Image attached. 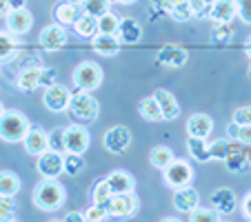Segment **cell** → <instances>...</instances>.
Segmentation results:
<instances>
[{
  "label": "cell",
  "mask_w": 251,
  "mask_h": 222,
  "mask_svg": "<svg viewBox=\"0 0 251 222\" xmlns=\"http://www.w3.org/2000/svg\"><path fill=\"white\" fill-rule=\"evenodd\" d=\"M82 11L96 16V18H100L102 14L111 11V2L109 0H85V2H82Z\"/></svg>",
  "instance_id": "39"
},
{
  "label": "cell",
  "mask_w": 251,
  "mask_h": 222,
  "mask_svg": "<svg viewBox=\"0 0 251 222\" xmlns=\"http://www.w3.org/2000/svg\"><path fill=\"white\" fill-rule=\"evenodd\" d=\"M227 138L240 142V145H251V124H238L231 120L227 124Z\"/></svg>",
  "instance_id": "32"
},
{
  "label": "cell",
  "mask_w": 251,
  "mask_h": 222,
  "mask_svg": "<svg viewBox=\"0 0 251 222\" xmlns=\"http://www.w3.org/2000/svg\"><path fill=\"white\" fill-rule=\"evenodd\" d=\"M74 31H76L80 38H89L91 40L96 33H98V18L82 11V14L78 16V20L74 23Z\"/></svg>",
  "instance_id": "28"
},
{
  "label": "cell",
  "mask_w": 251,
  "mask_h": 222,
  "mask_svg": "<svg viewBox=\"0 0 251 222\" xmlns=\"http://www.w3.org/2000/svg\"><path fill=\"white\" fill-rule=\"evenodd\" d=\"M118 25L120 18L114 11H107L98 18V33H118Z\"/></svg>",
  "instance_id": "38"
},
{
  "label": "cell",
  "mask_w": 251,
  "mask_h": 222,
  "mask_svg": "<svg viewBox=\"0 0 251 222\" xmlns=\"http://www.w3.org/2000/svg\"><path fill=\"white\" fill-rule=\"evenodd\" d=\"M31 200L40 211H56V209H60L65 204L67 189L58 182V178H43L33 187Z\"/></svg>",
  "instance_id": "1"
},
{
  "label": "cell",
  "mask_w": 251,
  "mask_h": 222,
  "mask_svg": "<svg viewBox=\"0 0 251 222\" xmlns=\"http://www.w3.org/2000/svg\"><path fill=\"white\" fill-rule=\"evenodd\" d=\"M245 53H247V58L251 60V36L245 40Z\"/></svg>",
  "instance_id": "51"
},
{
  "label": "cell",
  "mask_w": 251,
  "mask_h": 222,
  "mask_svg": "<svg viewBox=\"0 0 251 222\" xmlns=\"http://www.w3.org/2000/svg\"><path fill=\"white\" fill-rule=\"evenodd\" d=\"M213 2H216V0H189V5H191V9H194L196 18H204V16H209V9H211Z\"/></svg>",
  "instance_id": "43"
},
{
  "label": "cell",
  "mask_w": 251,
  "mask_h": 222,
  "mask_svg": "<svg viewBox=\"0 0 251 222\" xmlns=\"http://www.w3.org/2000/svg\"><path fill=\"white\" fill-rule=\"evenodd\" d=\"M5 111H7V109H5V104H2V100H0V116L5 114Z\"/></svg>",
  "instance_id": "54"
},
{
  "label": "cell",
  "mask_w": 251,
  "mask_h": 222,
  "mask_svg": "<svg viewBox=\"0 0 251 222\" xmlns=\"http://www.w3.org/2000/svg\"><path fill=\"white\" fill-rule=\"evenodd\" d=\"M249 76H251V67H249Z\"/></svg>",
  "instance_id": "56"
},
{
  "label": "cell",
  "mask_w": 251,
  "mask_h": 222,
  "mask_svg": "<svg viewBox=\"0 0 251 222\" xmlns=\"http://www.w3.org/2000/svg\"><path fill=\"white\" fill-rule=\"evenodd\" d=\"M102 69H100L98 62L94 60H82L80 65L74 69V85L80 91H94L100 87L102 82Z\"/></svg>",
  "instance_id": "4"
},
{
  "label": "cell",
  "mask_w": 251,
  "mask_h": 222,
  "mask_svg": "<svg viewBox=\"0 0 251 222\" xmlns=\"http://www.w3.org/2000/svg\"><path fill=\"white\" fill-rule=\"evenodd\" d=\"M240 209H242V216H245L247 220H251V191L245 196V198H242Z\"/></svg>",
  "instance_id": "47"
},
{
  "label": "cell",
  "mask_w": 251,
  "mask_h": 222,
  "mask_svg": "<svg viewBox=\"0 0 251 222\" xmlns=\"http://www.w3.org/2000/svg\"><path fill=\"white\" fill-rule=\"evenodd\" d=\"M107 182H109V189L111 194H129V191L136 189V180H133L131 173H127V171L123 169H116L111 171L109 175H107Z\"/></svg>",
  "instance_id": "22"
},
{
  "label": "cell",
  "mask_w": 251,
  "mask_h": 222,
  "mask_svg": "<svg viewBox=\"0 0 251 222\" xmlns=\"http://www.w3.org/2000/svg\"><path fill=\"white\" fill-rule=\"evenodd\" d=\"M249 158H251V153H249Z\"/></svg>",
  "instance_id": "57"
},
{
  "label": "cell",
  "mask_w": 251,
  "mask_h": 222,
  "mask_svg": "<svg viewBox=\"0 0 251 222\" xmlns=\"http://www.w3.org/2000/svg\"><path fill=\"white\" fill-rule=\"evenodd\" d=\"M102 145L109 153H116V156L125 153L129 149V145H131V131H129L127 127H123V124H116V127L104 131Z\"/></svg>",
  "instance_id": "7"
},
{
  "label": "cell",
  "mask_w": 251,
  "mask_h": 222,
  "mask_svg": "<svg viewBox=\"0 0 251 222\" xmlns=\"http://www.w3.org/2000/svg\"><path fill=\"white\" fill-rule=\"evenodd\" d=\"M82 7H78V5H74V2H69V0H62L60 5H56L53 7V18H56V23H60V25H74L78 20V16L82 14Z\"/></svg>",
  "instance_id": "24"
},
{
  "label": "cell",
  "mask_w": 251,
  "mask_h": 222,
  "mask_svg": "<svg viewBox=\"0 0 251 222\" xmlns=\"http://www.w3.org/2000/svg\"><path fill=\"white\" fill-rule=\"evenodd\" d=\"M120 40L116 33H96L94 38H91V47H94L96 53H100V56L104 58H111L116 56V53L120 51Z\"/></svg>",
  "instance_id": "17"
},
{
  "label": "cell",
  "mask_w": 251,
  "mask_h": 222,
  "mask_svg": "<svg viewBox=\"0 0 251 222\" xmlns=\"http://www.w3.org/2000/svg\"><path fill=\"white\" fill-rule=\"evenodd\" d=\"M62 162H65V173H69L71 178H74V175H80L87 167L85 156H82V153H74V151L62 153Z\"/></svg>",
  "instance_id": "30"
},
{
  "label": "cell",
  "mask_w": 251,
  "mask_h": 222,
  "mask_svg": "<svg viewBox=\"0 0 251 222\" xmlns=\"http://www.w3.org/2000/svg\"><path fill=\"white\" fill-rule=\"evenodd\" d=\"M120 5H133V2H136V0H118Z\"/></svg>",
  "instance_id": "52"
},
{
  "label": "cell",
  "mask_w": 251,
  "mask_h": 222,
  "mask_svg": "<svg viewBox=\"0 0 251 222\" xmlns=\"http://www.w3.org/2000/svg\"><path fill=\"white\" fill-rule=\"evenodd\" d=\"M20 191V178L14 171H0V196H16Z\"/></svg>",
  "instance_id": "33"
},
{
  "label": "cell",
  "mask_w": 251,
  "mask_h": 222,
  "mask_svg": "<svg viewBox=\"0 0 251 222\" xmlns=\"http://www.w3.org/2000/svg\"><path fill=\"white\" fill-rule=\"evenodd\" d=\"M76 120H82V123H94L100 114V104L98 100L91 96V91H80L78 94H71L69 100V109H67Z\"/></svg>",
  "instance_id": "3"
},
{
  "label": "cell",
  "mask_w": 251,
  "mask_h": 222,
  "mask_svg": "<svg viewBox=\"0 0 251 222\" xmlns=\"http://www.w3.org/2000/svg\"><path fill=\"white\" fill-rule=\"evenodd\" d=\"M23 145H25V151H27L29 156L38 158L40 153H45L49 149V136L43 127H29L27 136L23 138Z\"/></svg>",
  "instance_id": "13"
},
{
  "label": "cell",
  "mask_w": 251,
  "mask_h": 222,
  "mask_svg": "<svg viewBox=\"0 0 251 222\" xmlns=\"http://www.w3.org/2000/svg\"><path fill=\"white\" fill-rule=\"evenodd\" d=\"M138 111H140V116L145 120H149V123H160V120H162L160 104H158V100L153 98V96H149V98H142L140 104H138Z\"/></svg>",
  "instance_id": "29"
},
{
  "label": "cell",
  "mask_w": 251,
  "mask_h": 222,
  "mask_svg": "<svg viewBox=\"0 0 251 222\" xmlns=\"http://www.w3.org/2000/svg\"><path fill=\"white\" fill-rule=\"evenodd\" d=\"M213 131V120L207 114H191L187 120V136L194 138H209Z\"/></svg>",
  "instance_id": "20"
},
{
  "label": "cell",
  "mask_w": 251,
  "mask_h": 222,
  "mask_svg": "<svg viewBox=\"0 0 251 222\" xmlns=\"http://www.w3.org/2000/svg\"><path fill=\"white\" fill-rule=\"evenodd\" d=\"M47 136H49V149H51V151H58V153H65L67 151V147H65V129L56 127V129H51Z\"/></svg>",
  "instance_id": "41"
},
{
  "label": "cell",
  "mask_w": 251,
  "mask_h": 222,
  "mask_svg": "<svg viewBox=\"0 0 251 222\" xmlns=\"http://www.w3.org/2000/svg\"><path fill=\"white\" fill-rule=\"evenodd\" d=\"M29 120L23 111H5V114L0 116V138L5 142H23V138L27 136L29 131Z\"/></svg>",
  "instance_id": "2"
},
{
  "label": "cell",
  "mask_w": 251,
  "mask_h": 222,
  "mask_svg": "<svg viewBox=\"0 0 251 222\" xmlns=\"http://www.w3.org/2000/svg\"><path fill=\"white\" fill-rule=\"evenodd\" d=\"M67 40H69L67 38V29H65V25H60V23L43 27V31H40V36H38L40 47L47 49V51H60L67 45Z\"/></svg>",
  "instance_id": "8"
},
{
  "label": "cell",
  "mask_w": 251,
  "mask_h": 222,
  "mask_svg": "<svg viewBox=\"0 0 251 222\" xmlns=\"http://www.w3.org/2000/svg\"><path fill=\"white\" fill-rule=\"evenodd\" d=\"M153 98L158 100L162 111V120H176L180 116V102L176 100V96L167 89H156L153 91Z\"/></svg>",
  "instance_id": "19"
},
{
  "label": "cell",
  "mask_w": 251,
  "mask_h": 222,
  "mask_svg": "<svg viewBox=\"0 0 251 222\" xmlns=\"http://www.w3.org/2000/svg\"><path fill=\"white\" fill-rule=\"evenodd\" d=\"M53 82H56V69H49V67H43V71H40V87H51Z\"/></svg>",
  "instance_id": "46"
},
{
  "label": "cell",
  "mask_w": 251,
  "mask_h": 222,
  "mask_svg": "<svg viewBox=\"0 0 251 222\" xmlns=\"http://www.w3.org/2000/svg\"><path fill=\"white\" fill-rule=\"evenodd\" d=\"M9 7H11V11L14 9H25V7H27V0H9Z\"/></svg>",
  "instance_id": "50"
},
{
  "label": "cell",
  "mask_w": 251,
  "mask_h": 222,
  "mask_svg": "<svg viewBox=\"0 0 251 222\" xmlns=\"http://www.w3.org/2000/svg\"><path fill=\"white\" fill-rule=\"evenodd\" d=\"M238 16V5L236 0H216L209 9V18L213 23H231Z\"/></svg>",
  "instance_id": "21"
},
{
  "label": "cell",
  "mask_w": 251,
  "mask_h": 222,
  "mask_svg": "<svg viewBox=\"0 0 251 222\" xmlns=\"http://www.w3.org/2000/svg\"><path fill=\"white\" fill-rule=\"evenodd\" d=\"M225 167H227L229 171H233V173H242V171H247L251 167V158L247 151H242L238 147H231L229 156L225 158Z\"/></svg>",
  "instance_id": "25"
},
{
  "label": "cell",
  "mask_w": 251,
  "mask_h": 222,
  "mask_svg": "<svg viewBox=\"0 0 251 222\" xmlns=\"http://www.w3.org/2000/svg\"><path fill=\"white\" fill-rule=\"evenodd\" d=\"M187 151L196 162H211V151H209L207 138H194L189 136L187 140Z\"/></svg>",
  "instance_id": "26"
},
{
  "label": "cell",
  "mask_w": 251,
  "mask_h": 222,
  "mask_svg": "<svg viewBox=\"0 0 251 222\" xmlns=\"http://www.w3.org/2000/svg\"><path fill=\"white\" fill-rule=\"evenodd\" d=\"M69 2H74V5H78V7H82V2H85V0H69Z\"/></svg>",
  "instance_id": "53"
},
{
  "label": "cell",
  "mask_w": 251,
  "mask_h": 222,
  "mask_svg": "<svg viewBox=\"0 0 251 222\" xmlns=\"http://www.w3.org/2000/svg\"><path fill=\"white\" fill-rule=\"evenodd\" d=\"M36 169H38V173L43 175V178H58L60 173H65V162H62V153L47 149L45 153H40V156H38Z\"/></svg>",
  "instance_id": "10"
},
{
  "label": "cell",
  "mask_w": 251,
  "mask_h": 222,
  "mask_svg": "<svg viewBox=\"0 0 251 222\" xmlns=\"http://www.w3.org/2000/svg\"><path fill=\"white\" fill-rule=\"evenodd\" d=\"M211 207L220 213V216H231L238 207V196L233 194L229 187H220L211 194Z\"/></svg>",
  "instance_id": "15"
},
{
  "label": "cell",
  "mask_w": 251,
  "mask_h": 222,
  "mask_svg": "<svg viewBox=\"0 0 251 222\" xmlns=\"http://www.w3.org/2000/svg\"><path fill=\"white\" fill-rule=\"evenodd\" d=\"M31 27H33V16L27 7H25V9L9 11V16L5 18V29L11 31L14 36H25Z\"/></svg>",
  "instance_id": "14"
},
{
  "label": "cell",
  "mask_w": 251,
  "mask_h": 222,
  "mask_svg": "<svg viewBox=\"0 0 251 222\" xmlns=\"http://www.w3.org/2000/svg\"><path fill=\"white\" fill-rule=\"evenodd\" d=\"M18 53V36H14L11 31H2L0 29V65L9 62L11 58Z\"/></svg>",
  "instance_id": "27"
},
{
  "label": "cell",
  "mask_w": 251,
  "mask_h": 222,
  "mask_svg": "<svg viewBox=\"0 0 251 222\" xmlns=\"http://www.w3.org/2000/svg\"><path fill=\"white\" fill-rule=\"evenodd\" d=\"M40 71H43V67H38V65L25 67L18 74V78H16V87H18L20 91H25V94L36 91L40 87Z\"/></svg>",
  "instance_id": "23"
},
{
  "label": "cell",
  "mask_w": 251,
  "mask_h": 222,
  "mask_svg": "<svg viewBox=\"0 0 251 222\" xmlns=\"http://www.w3.org/2000/svg\"><path fill=\"white\" fill-rule=\"evenodd\" d=\"M85 218H87V222H102L109 218V211L104 207H100V204L91 202V207L85 211Z\"/></svg>",
  "instance_id": "42"
},
{
  "label": "cell",
  "mask_w": 251,
  "mask_h": 222,
  "mask_svg": "<svg viewBox=\"0 0 251 222\" xmlns=\"http://www.w3.org/2000/svg\"><path fill=\"white\" fill-rule=\"evenodd\" d=\"M109 2H111V5H114V2H118V0H109Z\"/></svg>",
  "instance_id": "55"
},
{
  "label": "cell",
  "mask_w": 251,
  "mask_h": 222,
  "mask_svg": "<svg viewBox=\"0 0 251 222\" xmlns=\"http://www.w3.org/2000/svg\"><path fill=\"white\" fill-rule=\"evenodd\" d=\"M69 100H71V91L67 89L65 85H58V82H53L51 87H47L43 94L45 107H47L49 111H56V114L69 109Z\"/></svg>",
  "instance_id": "9"
},
{
  "label": "cell",
  "mask_w": 251,
  "mask_h": 222,
  "mask_svg": "<svg viewBox=\"0 0 251 222\" xmlns=\"http://www.w3.org/2000/svg\"><path fill=\"white\" fill-rule=\"evenodd\" d=\"M162 180H165V184L169 189H180V187L191 184V180H194V169H191V165L187 160L174 158V160L162 169Z\"/></svg>",
  "instance_id": "5"
},
{
  "label": "cell",
  "mask_w": 251,
  "mask_h": 222,
  "mask_svg": "<svg viewBox=\"0 0 251 222\" xmlns=\"http://www.w3.org/2000/svg\"><path fill=\"white\" fill-rule=\"evenodd\" d=\"M65 147L67 151L85 153L89 149V131L82 124H69L65 127Z\"/></svg>",
  "instance_id": "11"
},
{
  "label": "cell",
  "mask_w": 251,
  "mask_h": 222,
  "mask_svg": "<svg viewBox=\"0 0 251 222\" xmlns=\"http://www.w3.org/2000/svg\"><path fill=\"white\" fill-rule=\"evenodd\" d=\"M174 209H178L180 213H191L196 207L200 204V194L194 189V187H180V189L174 191Z\"/></svg>",
  "instance_id": "16"
},
{
  "label": "cell",
  "mask_w": 251,
  "mask_h": 222,
  "mask_svg": "<svg viewBox=\"0 0 251 222\" xmlns=\"http://www.w3.org/2000/svg\"><path fill=\"white\" fill-rule=\"evenodd\" d=\"M111 196L114 194H111V189H109V182H107V178H102V180H98L96 187L91 189V202H96V204H100V207L107 209Z\"/></svg>",
  "instance_id": "35"
},
{
  "label": "cell",
  "mask_w": 251,
  "mask_h": 222,
  "mask_svg": "<svg viewBox=\"0 0 251 222\" xmlns=\"http://www.w3.org/2000/svg\"><path fill=\"white\" fill-rule=\"evenodd\" d=\"M174 151H171L169 147H165V145H158V147H153L151 149V153H149V162H151V167H156V169H165L167 165H169L171 160H174Z\"/></svg>",
  "instance_id": "31"
},
{
  "label": "cell",
  "mask_w": 251,
  "mask_h": 222,
  "mask_svg": "<svg viewBox=\"0 0 251 222\" xmlns=\"http://www.w3.org/2000/svg\"><path fill=\"white\" fill-rule=\"evenodd\" d=\"M65 222H87L85 213H78V211H71L65 216Z\"/></svg>",
  "instance_id": "48"
},
{
  "label": "cell",
  "mask_w": 251,
  "mask_h": 222,
  "mask_svg": "<svg viewBox=\"0 0 251 222\" xmlns=\"http://www.w3.org/2000/svg\"><path fill=\"white\" fill-rule=\"evenodd\" d=\"M233 147V140H216V142H209V151H211V160H218L225 162V158L229 156Z\"/></svg>",
  "instance_id": "37"
},
{
  "label": "cell",
  "mask_w": 251,
  "mask_h": 222,
  "mask_svg": "<svg viewBox=\"0 0 251 222\" xmlns=\"http://www.w3.org/2000/svg\"><path fill=\"white\" fill-rule=\"evenodd\" d=\"M238 5V18L245 25H251V0H236Z\"/></svg>",
  "instance_id": "44"
},
{
  "label": "cell",
  "mask_w": 251,
  "mask_h": 222,
  "mask_svg": "<svg viewBox=\"0 0 251 222\" xmlns=\"http://www.w3.org/2000/svg\"><path fill=\"white\" fill-rule=\"evenodd\" d=\"M116 36H118V40L123 45H136L142 38V25L136 18H131V16H125V18H120Z\"/></svg>",
  "instance_id": "18"
},
{
  "label": "cell",
  "mask_w": 251,
  "mask_h": 222,
  "mask_svg": "<svg viewBox=\"0 0 251 222\" xmlns=\"http://www.w3.org/2000/svg\"><path fill=\"white\" fill-rule=\"evenodd\" d=\"M9 11H11L9 0H0V18H7V16H9Z\"/></svg>",
  "instance_id": "49"
},
{
  "label": "cell",
  "mask_w": 251,
  "mask_h": 222,
  "mask_svg": "<svg viewBox=\"0 0 251 222\" xmlns=\"http://www.w3.org/2000/svg\"><path fill=\"white\" fill-rule=\"evenodd\" d=\"M189 220L191 222H218V220H223V216H220L216 209H204V207H196L194 211L189 213Z\"/></svg>",
  "instance_id": "36"
},
{
  "label": "cell",
  "mask_w": 251,
  "mask_h": 222,
  "mask_svg": "<svg viewBox=\"0 0 251 222\" xmlns=\"http://www.w3.org/2000/svg\"><path fill=\"white\" fill-rule=\"evenodd\" d=\"M233 123L251 124V104H247V107H238L236 111H233Z\"/></svg>",
  "instance_id": "45"
},
{
  "label": "cell",
  "mask_w": 251,
  "mask_h": 222,
  "mask_svg": "<svg viewBox=\"0 0 251 222\" xmlns=\"http://www.w3.org/2000/svg\"><path fill=\"white\" fill-rule=\"evenodd\" d=\"M16 220V202L14 196H0V222Z\"/></svg>",
  "instance_id": "40"
},
{
  "label": "cell",
  "mask_w": 251,
  "mask_h": 222,
  "mask_svg": "<svg viewBox=\"0 0 251 222\" xmlns=\"http://www.w3.org/2000/svg\"><path fill=\"white\" fill-rule=\"evenodd\" d=\"M187 58H189V53H187V49L182 47V45L169 43V45H165V47L158 51L156 60L160 62L162 67H169V69H178V67H182V65L187 62Z\"/></svg>",
  "instance_id": "12"
},
{
  "label": "cell",
  "mask_w": 251,
  "mask_h": 222,
  "mask_svg": "<svg viewBox=\"0 0 251 222\" xmlns=\"http://www.w3.org/2000/svg\"><path fill=\"white\" fill-rule=\"evenodd\" d=\"M233 36V29H231V23H216V27H213L211 31V45H216V47H225V45H229V40H231Z\"/></svg>",
  "instance_id": "34"
},
{
  "label": "cell",
  "mask_w": 251,
  "mask_h": 222,
  "mask_svg": "<svg viewBox=\"0 0 251 222\" xmlns=\"http://www.w3.org/2000/svg\"><path fill=\"white\" fill-rule=\"evenodd\" d=\"M138 207H140V200H138L136 191H129V194L111 196L107 211H109V218H131L138 211Z\"/></svg>",
  "instance_id": "6"
}]
</instances>
